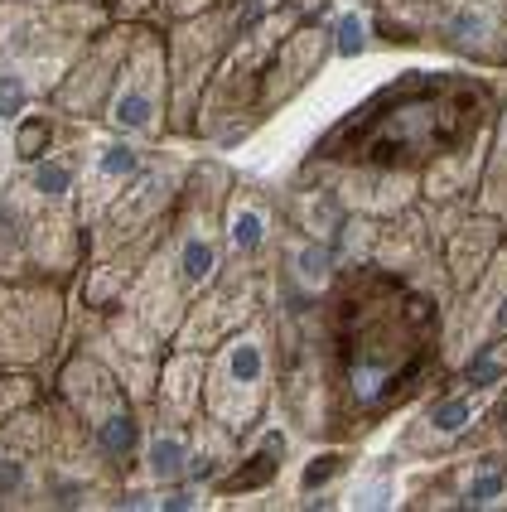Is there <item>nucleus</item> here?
<instances>
[{"label": "nucleus", "mask_w": 507, "mask_h": 512, "mask_svg": "<svg viewBox=\"0 0 507 512\" xmlns=\"http://www.w3.org/2000/svg\"><path fill=\"white\" fill-rule=\"evenodd\" d=\"M382 29L474 63H507V0H387Z\"/></svg>", "instance_id": "nucleus-6"}, {"label": "nucleus", "mask_w": 507, "mask_h": 512, "mask_svg": "<svg viewBox=\"0 0 507 512\" xmlns=\"http://www.w3.org/2000/svg\"><path fill=\"white\" fill-rule=\"evenodd\" d=\"M102 131L145 145L169 141V54L165 34L155 25L131 29V49L121 58L112 97L102 107Z\"/></svg>", "instance_id": "nucleus-7"}, {"label": "nucleus", "mask_w": 507, "mask_h": 512, "mask_svg": "<svg viewBox=\"0 0 507 512\" xmlns=\"http://www.w3.org/2000/svg\"><path fill=\"white\" fill-rule=\"evenodd\" d=\"M493 87L469 73H401L310 145L305 165L382 170L421 179L435 160L488 136Z\"/></svg>", "instance_id": "nucleus-2"}, {"label": "nucleus", "mask_w": 507, "mask_h": 512, "mask_svg": "<svg viewBox=\"0 0 507 512\" xmlns=\"http://www.w3.org/2000/svg\"><path fill=\"white\" fill-rule=\"evenodd\" d=\"M266 285H271V271L223 266V276L189 305L179 334H174V348H203V353L218 348L227 334H237L242 324H252L266 310Z\"/></svg>", "instance_id": "nucleus-10"}, {"label": "nucleus", "mask_w": 507, "mask_h": 512, "mask_svg": "<svg viewBox=\"0 0 507 512\" xmlns=\"http://www.w3.org/2000/svg\"><path fill=\"white\" fill-rule=\"evenodd\" d=\"M68 285L0 276V368H44L68 329Z\"/></svg>", "instance_id": "nucleus-8"}, {"label": "nucleus", "mask_w": 507, "mask_h": 512, "mask_svg": "<svg viewBox=\"0 0 507 512\" xmlns=\"http://www.w3.org/2000/svg\"><path fill=\"white\" fill-rule=\"evenodd\" d=\"M189 459H194V426L145 411V440L141 459H136V474L145 484H189Z\"/></svg>", "instance_id": "nucleus-17"}, {"label": "nucleus", "mask_w": 507, "mask_h": 512, "mask_svg": "<svg viewBox=\"0 0 507 512\" xmlns=\"http://www.w3.org/2000/svg\"><path fill=\"white\" fill-rule=\"evenodd\" d=\"M87 5H97V0H87Z\"/></svg>", "instance_id": "nucleus-24"}, {"label": "nucleus", "mask_w": 507, "mask_h": 512, "mask_svg": "<svg viewBox=\"0 0 507 512\" xmlns=\"http://www.w3.org/2000/svg\"><path fill=\"white\" fill-rule=\"evenodd\" d=\"M203 372H208V353L203 348H174L169 343L145 411L150 416H165V421L194 426L198 416H203Z\"/></svg>", "instance_id": "nucleus-16"}, {"label": "nucleus", "mask_w": 507, "mask_h": 512, "mask_svg": "<svg viewBox=\"0 0 507 512\" xmlns=\"http://www.w3.org/2000/svg\"><path fill=\"white\" fill-rule=\"evenodd\" d=\"M334 58V39H329V25L319 20H300L295 29H285L281 44L266 58V78H261V97H256V116L271 121V116L290 107L305 87L319 78V68Z\"/></svg>", "instance_id": "nucleus-12"}, {"label": "nucleus", "mask_w": 507, "mask_h": 512, "mask_svg": "<svg viewBox=\"0 0 507 512\" xmlns=\"http://www.w3.org/2000/svg\"><path fill=\"white\" fill-rule=\"evenodd\" d=\"M459 508H498L507 503V455H474L459 469V488H454Z\"/></svg>", "instance_id": "nucleus-20"}, {"label": "nucleus", "mask_w": 507, "mask_h": 512, "mask_svg": "<svg viewBox=\"0 0 507 512\" xmlns=\"http://www.w3.org/2000/svg\"><path fill=\"white\" fill-rule=\"evenodd\" d=\"M203 5H213V0H165V10H174V15H194Z\"/></svg>", "instance_id": "nucleus-22"}, {"label": "nucleus", "mask_w": 507, "mask_h": 512, "mask_svg": "<svg viewBox=\"0 0 507 512\" xmlns=\"http://www.w3.org/2000/svg\"><path fill=\"white\" fill-rule=\"evenodd\" d=\"M281 189L261 184L252 174H232L223 194V252L227 266L271 271L281 247Z\"/></svg>", "instance_id": "nucleus-9"}, {"label": "nucleus", "mask_w": 507, "mask_h": 512, "mask_svg": "<svg viewBox=\"0 0 507 512\" xmlns=\"http://www.w3.org/2000/svg\"><path fill=\"white\" fill-rule=\"evenodd\" d=\"M232 184V170L223 160L203 155L189 170V184L169 213L165 232L155 242V252L145 261V271L136 276L131 295L116 305L126 310L141 329H150L155 339L174 343L184 314L208 285L223 276L227 252H223V194Z\"/></svg>", "instance_id": "nucleus-3"}, {"label": "nucleus", "mask_w": 507, "mask_h": 512, "mask_svg": "<svg viewBox=\"0 0 507 512\" xmlns=\"http://www.w3.org/2000/svg\"><path fill=\"white\" fill-rule=\"evenodd\" d=\"M498 256V218H464L459 228H450L445 237V276L454 281V290H469L488 271V261Z\"/></svg>", "instance_id": "nucleus-18"}, {"label": "nucleus", "mask_w": 507, "mask_h": 512, "mask_svg": "<svg viewBox=\"0 0 507 512\" xmlns=\"http://www.w3.org/2000/svg\"><path fill=\"white\" fill-rule=\"evenodd\" d=\"M54 397L83 421V430L92 435V445L102 450V459L126 479L136 469V459H141V440H145V406L126 387V377L102 353H92L87 343H78L58 363Z\"/></svg>", "instance_id": "nucleus-5"}, {"label": "nucleus", "mask_w": 507, "mask_h": 512, "mask_svg": "<svg viewBox=\"0 0 507 512\" xmlns=\"http://www.w3.org/2000/svg\"><path fill=\"white\" fill-rule=\"evenodd\" d=\"M285 459H290V426H285V416H266V421L242 440V450L227 464L223 479L213 484V493H223V498L266 493V488H276V479L285 474Z\"/></svg>", "instance_id": "nucleus-15"}, {"label": "nucleus", "mask_w": 507, "mask_h": 512, "mask_svg": "<svg viewBox=\"0 0 507 512\" xmlns=\"http://www.w3.org/2000/svg\"><path fill=\"white\" fill-rule=\"evenodd\" d=\"M276 372H281V339L276 314L261 310L252 324L208 348L203 372V416H213L237 440H247L276 406Z\"/></svg>", "instance_id": "nucleus-4"}, {"label": "nucleus", "mask_w": 507, "mask_h": 512, "mask_svg": "<svg viewBox=\"0 0 507 512\" xmlns=\"http://www.w3.org/2000/svg\"><path fill=\"white\" fill-rule=\"evenodd\" d=\"M358 469V450H353V440H329L324 450H314L305 464H300V474H295V498L300 503H314V498H329L343 488V479Z\"/></svg>", "instance_id": "nucleus-19"}, {"label": "nucleus", "mask_w": 507, "mask_h": 512, "mask_svg": "<svg viewBox=\"0 0 507 512\" xmlns=\"http://www.w3.org/2000/svg\"><path fill=\"white\" fill-rule=\"evenodd\" d=\"M329 39H334V58H363L372 49V20L363 10H338L329 20Z\"/></svg>", "instance_id": "nucleus-21"}, {"label": "nucleus", "mask_w": 507, "mask_h": 512, "mask_svg": "<svg viewBox=\"0 0 507 512\" xmlns=\"http://www.w3.org/2000/svg\"><path fill=\"white\" fill-rule=\"evenodd\" d=\"M488 406H493V387H469V382H459L454 392L425 401L421 411L401 426V435H396V455L435 459L445 445L464 440L469 430L479 426L483 416H488Z\"/></svg>", "instance_id": "nucleus-13"}, {"label": "nucleus", "mask_w": 507, "mask_h": 512, "mask_svg": "<svg viewBox=\"0 0 507 512\" xmlns=\"http://www.w3.org/2000/svg\"><path fill=\"white\" fill-rule=\"evenodd\" d=\"M131 29L136 25H102L92 39L83 44V54L68 63V73L54 83V92L44 102H54L63 116L73 121H102V107L112 97V83L121 73V58L131 49Z\"/></svg>", "instance_id": "nucleus-11"}, {"label": "nucleus", "mask_w": 507, "mask_h": 512, "mask_svg": "<svg viewBox=\"0 0 507 512\" xmlns=\"http://www.w3.org/2000/svg\"><path fill=\"white\" fill-rule=\"evenodd\" d=\"M493 435H498V440H507V397L493 406Z\"/></svg>", "instance_id": "nucleus-23"}, {"label": "nucleus", "mask_w": 507, "mask_h": 512, "mask_svg": "<svg viewBox=\"0 0 507 512\" xmlns=\"http://www.w3.org/2000/svg\"><path fill=\"white\" fill-rule=\"evenodd\" d=\"M329 440H358L416 401L445 358L440 300L387 261L338 271L319 300Z\"/></svg>", "instance_id": "nucleus-1"}, {"label": "nucleus", "mask_w": 507, "mask_h": 512, "mask_svg": "<svg viewBox=\"0 0 507 512\" xmlns=\"http://www.w3.org/2000/svg\"><path fill=\"white\" fill-rule=\"evenodd\" d=\"M150 145L131 141V136H116V131H102V136H87L83 150V189H78V218L83 228H92L112 199L136 179V174L150 165Z\"/></svg>", "instance_id": "nucleus-14"}]
</instances>
